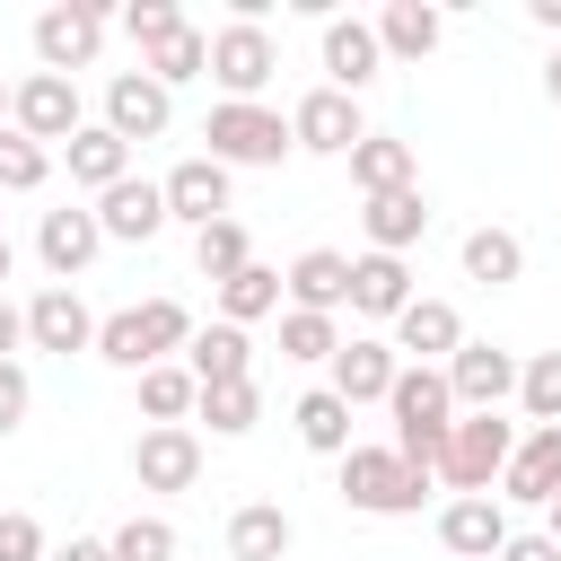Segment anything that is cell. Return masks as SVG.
<instances>
[{"mask_svg": "<svg viewBox=\"0 0 561 561\" xmlns=\"http://www.w3.org/2000/svg\"><path fill=\"white\" fill-rule=\"evenodd\" d=\"M421 500H430V473H412L394 447H359L351 438V456H342V508H359V517H421Z\"/></svg>", "mask_w": 561, "mask_h": 561, "instance_id": "obj_1", "label": "cell"}, {"mask_svg": "<svg viewBox=\"0 0 561 561\" xmlns=\"http://www.w3.org/2000/svg\"><path fill=\"white\" fill-rule=\"evenodd\" d=\"M508 447H517V421H500V412H456L447 456H438V482H447L456 500H482V491H500Z\"/></svg>", "mask_w": 561, "mask_h": 561, "instance_id": "obj_2", "label": "cell"}, {"mask_svg": "<svg viewBox=\"0 0 561 561\" xmlns=\"http://www.w3.org/2000/svg\"><path fill=\"white\" fill-rule=\"evenodd\" d=\"M202 158H219L228 175L237 167H280L289 158V114L280 105H210V123H202Z\"/></svg>", "mask_w": 561, "mask_h": 561, "instance_id": "obj_3", "label": "cell"}, {"mask_svg": "<svg viewBox=\"0 0 561 561\" xmlns=\"http://www.w3.org/2000/svg\"><path fill=\"white\" fill-rule=\"evenodd\" d=\"M210 79H219V105H263V88L280 79V44H272V26L228 18V26L210 35Z\"/></svg>", "mask_w": 561, "mask_h": 561, "instance_id": "obj_4", "label": "cell"}, {"mask_svg": "<svg viewBox=\"0 0 561 561\" xmlns=\"http://www.w3.org/2000/svg\"><path fill=\"white\" fill-rule=\"evenodd\" d=\"M105 9L96 0H53L44 18H35V70H53V79H70V70H88L96 53H105Z\"/></svg>", "mask_w": 561, "mask_h": 561, "instance_id": "obj_5", "label": "cell"}, {"mask_svg": "<svg viewBox=\"0 0 561 561\" xmlns=\"http://www.w3.org/2000/svg\"><path fill=\"white\" fill-rule=\"evenodd\" d=\"M88 114H79V79H53V70H26L18 88H9V131H26L35 149H61L70 131H79Z\"/></svg>", "mask_w": 561, "mask_h": 561, "instance_id": "obj_6", "label": "cell"}, {"mask_svg": "<svg viewBox=\"0 0 561 561\" xmlns=\"http://www.w3.org/2000/svg\"><path fill=\"white\" fill-rule=\"evenodd\" d=\"M359 140H368L359 96H342V88H307V96L289 105V149H307V158H351Z\"/></svg>", "mask_w": 561, "mask_h": 561, "instance_id": "obj_7", "label": "cell"}, {"mask_svg": "<svg viewBox=\"0 0 561 561\" xmlns=\"http://www.w3.org/2000/svg\"><path fill=\"white\" fill-rule=\"evenodd\" d=\"M438 377H447L456 412H500V403H517V351H500V342H456V359H447Z\"/></svg>", "mask_w": 561, "mask_h": 561, "instance_id": "obj_8", "label": "cell"}, {"mask_svg": "<svg viewBox=\"0 0 561 561\" xmlns=\"http://www.w3.org/2000/svg\"><path fill=\"white\" fill-rule=\"evenodd\" d=\"M167 123H175V96H167L149 70H114V79H105V131H114L123 149L167 140Z\"/></svg>", "mask_w": 561, "mask_h": 561, "instance_id": "obj_9", "label": "cell"}, {"mask_svg": "<svg viewBox=\"0 0 561 561\" xmlns=\"http://www.w3.org/2000/svg\"><path fill=\"white\" fill-rule=\"evenodd\" d=\"M491 500H500V508H508V500H517V508H552V500H561V430H517Z\"/></svg>", "mask_w": 561, "mask_h": 561, "instance_id": "obj_10", "label": "cell"}, {"mask_svg": "<svg viewBox=\"0 0 561 561\" xmlns=\"http://www.w3.org/2000/svg\"><path fill=\"white\" fill-rule=\"evenodd\" d=\"M96 245H105V228H96V210H79V202H61V210L35 219V254H44V272H53L61 289H79V272L96 263Z\"/></svg>", "mask_w": 561, "mask_h": 561, "instance_id": "obj_11", "label": "cell"}, {"mask_svg": "<svg viewBox=\"0 0 561 561\" xmlns=\"http://www.w3.org/2000/svg\"><path fill=\"white\" fill-rule=\"evenodd\" d=\"M324 368H333L324 386L359 412V403H386V386H394V368H403V359H394V342H386V333H342V351H333Z\"/></svg>", "mask_w": 561, "mask_h": 561, "instance_id": "obj_12", "label": "cell"}, {"mask_svg": "<svg viewBox=\"0 0 561 561\" xmlns=\"http://www.w3.org/2000/svg\"><path fill=\"white\" fill-rule=\"evenodd\" d=\"M131 482L140 491H193L202 482V430H140L131 438Z\"/></svg>", "mask_w": 561, "mask_h": 561, "instance_id": "obj_13", "label": "cell"}, {"mask_svg": "<svg viewBox=\"0 0 561 561\" xmlns=\"http://www.w3.org/2000/svg\"><path fill=\"white\" fill-rule=\"evenodd\" d=\"M158 193H167V219H184L193 237H202L210 219H228V167H219V158H175V167L158 175Z\"/></svg>", "mask_w": 561, "mask_h": 561, "instance_id": "obj_14", "label": "cell"}, {"mask_svg": "<svg viewBox=\"0 0 561 561\" xmlns=\"http://www.w3.org/2000/svg\"><path fill=\"white\" fill-rule=\"evenodd\" d=\"M96 228H105V245H149L158 228H167V193L149 184V175H123V184H105L96 202Z\"/></svg>", "mask_w": 561, "mask_h": 561, "instance_id": "obj_15", "label": "cell"}, {"mask_svg": "<svg viewBox=\"0 0 561 561\" xmlns=\"http://www.w3.org/2000/svg\"><path fill=\"white\" fill-rule=\"evenodd\" d=\"M26 342L35 351H96V316H88V298L79 289H61V280H44L35 298H26Z\"/></svg>", "mask_w": 561, "mask_h": 561, "instance_id": "obj_16", "label": "cell"}, {"mask_svg": "<svg viewBox=\"0 0 561 561\" xmlns=\"http://www.w3.org/2000/svg\"><path fill=\"white\" fill-rule=\"evenodd\" d=\"M456 342H465V316H456L447 298H412V307L394 316V359H403V368H447Z\"/></svg>", "mask_w": 561, "mask_h": 561, "instance_id": "obj_17", "label": "cell"}, {"mask_svg": "<svg viewBox=\"0 0 561 561\" xmlns=\"http://www.w3.org/2000/svg\"><path fill=\"white\" fill-rule=\"evenodd\" d=\"M324 88H342V96H359V88H377V70H386V53H377V26L368 18H324Z\"/></svg>", "mask_w": 561, "mask_h": 561, "instance_id": "obj_18", "label": "cell"}, {"mask_svg": "<svg viewBox=\"0 0 561 561\" xmlns=\"http://www.w3.org/2000/svg\"><path fill=\"white\" fill-rule=\"evenodd\" d=\"M280 298H289V307H307V316H342V307H351V254L307 245V254L280 272Z\"/></svg>", "mask_w": 561, "mask_h": 561, "instance_id": "obj_19", "label": "cell"}, {"mask_svg": "<svg viewBox=\"0 0 561 561\" xmlns=\"http://www.w3.org/2000/svg\"><path fill=\"white\" fill-rule=\"evenodd\" d=\"M412 298H421V289H412V263H403V254H351V316L394 324Z\"/></svg>", "mask_w": 561, "mask_h": 561, "instance_id": "obj_20", "label": "cell"}, {"mask_svg": "<svg viewBox=\"0 0 561 561\" xmlns=\"http://www.w3.org/2000/svg\"><path fill=\"white\" fill-rule=\"evenodd\" d=\"M368 26H377V53H386V61H430L438 35H447V9H430V0H386Z\"/></svg>", "mask_w": 561, "mask_h": 561, "instance_id": "obj_21", "label": "cell"}, {"mask_svg": "<svg viewBox=\"0 0 561 561\" xmlns=\"http://www.w3.org/2000/svg\"><path fill=\"white\" fill-rule=\"evenodd\" d=\"M359 228H368V254H412V245L430 237V202H421V184L359 202Z\"/></svg>", "mask_w": 561, "mask_h": 561, "instance_id": "obj_22", "label": "cell"}, {"mask_svg": "<svg viewBox=\"0 0 561 561\" xmlns=\"http://www.w3.org/2000/svg\"><path fill=\"white\" fill-rule=\"evenodd\" d=\"M508 535H517V526H508V508H500L491 491H482V500H447V508H438V543H447V552H465V561H491Z\"/></svg>", "mask_w": 561, "mask_h": 561, "instance_id": "obj_23", "label": "cell"}, {"mask_svg": "<svg viewBox=\"0 0 561 561\" xmlns=\"http://www.w3.org/2000/svg\"><path fill=\"white\" fill-rule=\"evenodd\" d=\"M61 167H70V184H79V193H105V184H123V175H131V149H123L105 123H79V131L61 140Z\"/></svg>", "mask_w": 561, "mask_h": 561, "instance_id": "obj_24", "label": "cell"}, {"mask_svg": "<svg viewBox=\"0 0 561 561\" xmlns=\"http://www.w3.org/2000/svg\"><path fill=\"white\" fill-rule=\"evenodd\" d=\"M184 368H193V386H237V377H254V342L237 324H193Z\"/></svg>", "mask_w": 561, "mask_h": 561, "instance_id": "obj_25", "label": "cell"}, {"mask_svg": "<svg viewBox=\"0 0 561 561\" xmlns=\"http://www.w3.org/2000/svg\"><path fill=\"white\" fill-rule=\"evenodd\" d=\"M298 543V517L280 508V500H245L237 517H228V561H280Z\"/></svg>", "mask_w": 561, "mask_h": 561, "instance_id": "obj_26", "label": "cell"}, {"mask_svg": "<svg viewBox=\"0 0 561 561\" xmlns=\"http://www.w3.org/2000/svg\"><path fill=\"white\" fill-rule=\"evenodd\" d=\"M351 184L377 202V193H403V184H421V158H412V140H394V131H368L359 149H351Z\"/></svg>", "mask_w": 561, "mask_h": 561, "instance_id": "obj_27", "label": "cell"}, {"mask_svg": "<svg viewBox=\"0 0 561 561\" xmlns=\"http://www.w3.org/2000/svg\"><path fill=\"white\" fill-rule=\"evenodd\" d=\"M289 430H298V447H316V456H351V403L333 394V386H316V394H298L289 403Z\"/></svg>", "mask_w": 561, "mask_h": 561, "instance_id": "obj_28", "label": "cell"}, {"mask_svg": "<svg viewBox=\"0 0 561 561\" xmlns=\"http://www.w3.org/2000/svg\"><path fill=\"white\" fill-rule=\"evenodd\" d=\"M210 298H219V324H254V316H280V272L272 263H245V272H228V280H210Z\"/></svg>", "mask_w": 561, "mask_h": 561, "instance_id": "obj_29", "label": "cell"}, {"mask_svg": "<svg viewBox=\"0 0 561 561\" xmlns=\"http://www.w3.org/2000/svg\"><path fill=\"white\" fill-rule=\"evenodd\" d=\"M193 394H202V386H193L184 359L140 368V421H149V430H184V421H193Z\"/></svg>", "mask_w": 561, "mask_h": 561, "instance_id": "obj_30", "label": "cell"}, {"mask_svg": "<svg viewBox=\"0 0 561 561\" xmlns=\"http://www.w3.org/2000/svg\"><path fill=\"white\" fill-rule=\"evenodd\" d=\"M456 254H465V280H482V289L526 280V245H517V228H473Z\"/></svg>", "mask_w": 561, "mask_h": 561, "instance_id": "obj_31", "label": "cell"}, {"mask_svg": "<svg viewBox=\"0 0 561 561\" xmlns=\"http://www.w3.org/2000/svg\"><path fill=\"white\" fill-rule=\"evenodd\" d=\"M140 70H149V79H158V88L175 96L184 79H210V35H202V26L184 18V26H175V35L158 44V53H140Z\"/></svg>", "mask_w": 561, "mask_h": 561, "instance_id": "obj_32", "label": "cell"}, {"mask_svg": "<svg viewBox=\"0 0 561 561\" xmlns=\"http://www.w3.org/2000/svg\"><path fill=\"white\" fill-rule=\"evenodd\" d=\"M193 421H210V438H245V430L263 421V386H254V377L202 386V394H193Z\"/></svg>", "mask_w": 561, "mask_h": 561, "instance_id": "obj_33", "label": "cell"}, {"mask_svg": "<svg viewBox=\"0 0 561 561\" xmlns=\"http://www.w3.org/2000/svg\"><path fill=\"white\" fill-rule=\"evenodd\" d=\"M517 412H526L535 430H561V351L517 359Z\"/></svg>", "mask_w": 561, "mask_h": 561, "instance_id": "obj_34", "label": "cell"}, {"mask_svg": "<svg viewBox=\"0 0 561 561\" xmlns=\"http://www.w3.org/2000/svg\"><path fill=\"white\" fill-rule=\"evenodd\" d=\"M96 359H105V368H123V377L158 368V359H149V342H140V307H114V316H96Z\"/></svg>", "mask_w": 561, "mask_h": 561, "instance_id": "obj_35", "label": "cell"}, {"mask_svg": "<svg viewBox=\"0 0 561 561\" xmlns=\"http://www.w3.org/2000/svg\"><path fill=\"white\" fill-rule=\"evenodd\" d=\"M193 263H202V280H228V272H245V263H254V245H245V219H210V228L193 237Z\"/></svg>", "mask_w": 561, "mask_h": 561, "instance_id": "obj_36", "label": "cell"}, {"mask_svg": "<svg viewBox=\"0 0 561 561\" xmlns=\"http://www.w3.org/2000/svg\"><path fill=\"white\" fill-rule=\"evenodd\" d=\"M333 351H342V324H333V316H307V307H289V316H280V359L324 368Z\"/></svg>", "mask_w": 561, "mask_h": 561, "instance_id": "obj_37", "label": "cell"}, {"mask_svg": "<svg viewBox=\"0 0 561 561\" xmlns=\"http://www.w3.org/2000/svg\"><path fill=\"white\" fill-rule=\"evenodd\" d=\"M53 184V149H35L26 131L0 123V193H44Z\"/></svg>", "mask_w": 561, "mask_h": 561, "instance_id": "obj_38", "label": "cell"}, {"mask_svg": "<svg viewBox=\"0 0 561 561\" xmlns=\"http://www.w3.org/2000/svg\"><path fill=\"white\" fill-rule=\"evenodd\" d=\"M140 342H149V359H175V351L193 342V307H175V298H140Z\"/></svg>", "mask_w": 561, "mask_h": 561, "instance_id": "obj_39", "label": "cell"}, {"mask_svg": "<svg viewBox=\"0 0 561 561\" xmlns=\"http://www.w3.org/2000/svg\"><path fill=\"white\" fill-rule=\"evenodd\" d=\"M114 26H123L140 53H158V44L184 26V9H175V0H123V9H114Z\"/></svg>", "mask_w": 561, "mask_h": 561, "instance_id": "obj_40", "label": "cell"}, {"mask_svg": "<svg viewBox=\"0 0 561 561\" xmlns=\"http://www.w3.org/2000/svg\"><path fill=\"white\" fill-rule=\"evenodd\" d=\"M105 543H114V561H175V526L167 517H123Z\"/></svg>", "mask_w": 561, "mask_h": 561, "instance_id": "obj_41", "label": "cell"}, {"mask_svg": "<svg viewBox=\"0 0 561 561\" xmlns=\"http://www.w3.org/2000/svg\"><path fill=\"white\" fill-rule=\"evenodd\" d=\"M0 561H53V543L26 508H0Z\"/></svg>", "mask_w": 561, "mask_h": 561, "instance_id": "obj_42", "label": "cell"}, {"mask_svg": "<svg viewBox=\"0 0 561 561\" xmlns=\"http://www.w3.org/2000/svg\"><path fill=\"white\" fill-rule=\"evenodd\" d=\"M26 403H35L26 368H18V359H0V438H9V430H26Z\"/></svg>", "mask_w": 561, "mask_h": 561, "instance_id": "obj_43", "label": "cell"}, {"mask_svg": "<svg viewBox=\"0 0 561 561\" xmlns=\"http://www.w3.org/2000/svg\"><path fill=\"white\" fill-rule=\"evenodd\" d=\"M491 561H561V543H552V535H508Z\"/></svg>", "mask_w": 561, "mask_h": 561, "instance_id": "obj_44", "label": "cell"}, {"mask_svg": "<svg viewBox=\"0 0 561 561\" xmlns=\"http://www.w3.org/2000/svg\"><path fill=\"white\" fill-rule=\"evenodd\" d=\"M18 342H26V307H9V289H0V359H18Z\"/></svg>", "mask_w": 561, "mask_h": 561, "instance_id": "obj_45", "label": "cell"}, {"mask_svg": "<svg viewBox=\"0 0 561 561\" xmlns=\"http://www.w3.org/2000/svg\"><path fill=\"white\" fill-rule=\"evenodd\" d=\"M53 561H114V543H105V535H70Z\"/></svg>", "mask_w": 561, "mask_h": 561, "instance_id": "obj_46", "label": "cell"}, {"mask_svg": "<svg viewBox=\"0 0 561 561\" xmlns=\"http://www.w3.org/2000/svg\"><path fill=\"white\" fill-rule=\"evenodd\" d=\"M526 18H535V26L552 35V44H561V0H526Z\"/></svg>", "mask_w": 561, "mask_h": 561, "instance_id": "obj_47", "label": "cell"}, {"mask_svg": "<svg viewBox=\"0 0 561 561\" xmlns=\"http://www.w3.org/2000/svg\"><path fill=\"white\" fill-rule=\"evenodd\" d=\"M543 96L561 105V44H552V61H543Z\"/></svg>", "mask_w": 561, "mask_h": 561, "instance_id": "obj_48", "label": "cell"}, {"mask_svg": "<svg viewBox=\"0 0 561 561\" xmlns=\"http://www.w3.org/2000/svg\"><path fill=\"white\" fill-rule=\"evenodd\" d=\"M543 535H552V543H561V500H552V508H543Z\"/></svg>", "mask_w": 561, "mask_h": 561, "instance_id": "obj_49", "label": "cell"}, {"mask_svg": "<svg viewBox=\"0 0 561 561\" xmlns=\"http://www.w3.org/2000/svg\"><path fill=\"white\" fill-rule=\"evenodd\" d=\"M9 272H18V254H9V237H0V280H9Z\"/></svg>", "mask_w": 561, "mask_h": 561, "instance_id": "obj_50", "label": "cell"}, {"mask_svg": "<svg viewBox=\"0 0 561 561\" xmlns=\"http://www.w3.org/2000/svg\"><path fill=\"white\" fill-rule=\"evenodd\" d=\"M0 123H9V79H0Z\"/></svg>", "mask_w": 561, "mask_h": 561, "instance_id": "obj_51", "label": "cell"}]
</instances>
